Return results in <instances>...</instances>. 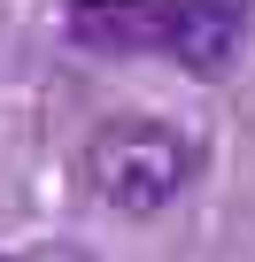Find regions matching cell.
<instances>
[{
  "label": "cell",
  "mask_w": 255,
  "mask_h": 262,
  "mask_svg": "<svg viewBox=\"0 0 255 262\" xmlns=\"http://www.w3.org/2000/svg\"><path fill=\"white\" fill-rule=\"evenodd\" d=\"M70 31L108 54H163L193 77H224L247 39V8L240 0H70Z\"/></svg>",
  "instance_id": "1"
},
{
  "label": "cell",
  "mask_w": 255,
  "mask_h": 262,
  "mask_svg": "<svg viewBox=\"0 0 255 262\" xmlns=\"http://www.w3.org/2000/svg\"><path fill=\"white\" fill-rule=\"evenodd\" d=\"M201 170V139L163 116H116L85 139V185L116 216H163Z\"/></svg>",
  "instance_id": "2"
}]
</instances>
